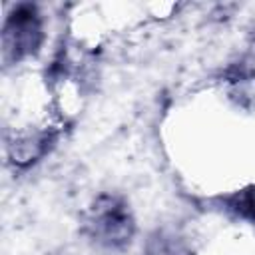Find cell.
Wrapping results in <instances>:
<instances>
[{
    "instance_id": "1",
    "label": "cell",
    "mask_w": 255,
    "mask_h": 255,
    "mask_svg": "<svg viewBox=\"0 0 255 255\" xmlns=\"http://www.w3.org/2000/svg\"><path fill=\"white\" fill-rule=\"evenodd\" d=\"M44 42L42 14L34 4H18L4 18L2 26V58L6 64L22 62L34 56Z\"/></svg>"
},
{
    "instance_id": "2",
    "label": "cell",
    "mask_w": 255,
    "mask_h": 255,
    "mask_svg": "<svg viewBox=\"0 0 255 255\" xmlns=\"http://www.w3.org/2000/svg\"><path fill=\"white\" fill-rule=\"evenodd\" d=\"M92 237L108 247H122L133 235V219L124 201L112 195H102L90 211Z\"/></svg>"
}]
</instances>
